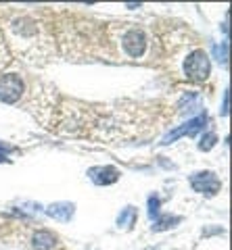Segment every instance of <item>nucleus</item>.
<instances>
[{"instance_id": "15", "label": "nucleus", "mask_w": 232, "mask_h": 250, "mask_svg": "<svg viewBox=\"0 0 232 250\" xmlns=\"http://www.w3.org/2000/svg\"><path fill=\"white\" fill-rule=\"evenodd\" d=\"M4 161H6V159H4V156H0V163H4Z\"/></svg>"}, {"instance_id": "2", "label": "nucleus", "mask_w": 232, "mask_h": 250, "mask_svg": "<svg viewBox=\"0 0 232 250\" xmlns=\"http://www.w3.org/2000/svg\"><path fill=\"white\" fill-rule=\"evenodd\" d=\"M190 188L205 196H215L222 190V179L213 173V171H199V173L190 175Z\"/></svg>"}, {"instance_id": "3", "label": "nucleus", "mask_w": 232, "mask_h": 250, "mask_svg": "<svg viewBox=\"0 0 232 250\" xmlns=\"http://www.w3.org/2000/svg\"><path fill=\"white\" fill-rule=\"evenodd\" d=\"M23 94V80L17 73H6L0 77V103L15 104Z\"/></svg>"}, {"instance_id": "4", "label": "nucleus", "mask_w": 232, "mask_h": 250, "mask_svg": "<svg viewBox=\"0 0 232 250\" xmlns=\"http://www.w3.org/2000/svg\"><path fill=\"white\" fill-rule=\"evenodd\" d=\"M205 123H207V115H199V117H195V119H188L186 123H182L180 127H176V129H172L169 134L161 140V146H169V144H174L176 140H180V138H184V136H195L197 131H201L205 127Z\"/></svg>"}, {"instance_id": "9", "label": "nucleus", "mask_w": 232, "mask_h": 250, "mask_svg": "<svg viewBox=\"0 0 232 250\" xmlns=\"http://www.w3.org/2000/svg\"><path fill=\"white\" fill-rule=\"evenodd\" d=\"M136 219H138V210L134 207L121 208V213L117 217V228L119 229H132V225L136 223Z\"/></svg>"}, {"instance_id": "14", "label": "nucleus", "mask_w": 232, "mask_h": 250, "mask_svg": "<svg viewBox=\"0 0 232 250\" xmlns=\"http://www.w3.org/2000/svg\"><path fill=\"white\" fill-rule=\"evenodd\" d=\"M228 98H230V94H228V90H226V92H224V104H222V115H224V117L228 115V103H230Z\"/></svg>"}, {"instance_id": "8", "label": "nucleus", "mask_w": 232, "mask_h": 250, "mask_svg": "<svg viewBox=\"0 0 232 250\" xmlns=\"http://www.w3.org/2000/svg\"><path fill=\"white\" fill-rule=\"evenodd\" d=\"M32 244H34L36 250H55L57 236L48 229H38L32 236Z\"/></svg>"}, {"instance_id": "5", "label": "nucleus", "mask_w": 232, "mask_h": 250, "mask_svg": "<svg viewBox=\"0 0 232 250\" xmlns=\"http://www.w3.org/2000/svg\"><path fill=\"white\" fill-rule=\"evenodd\" d=\"M121 46H123V50H126L128 57L138 59L144 52V48H146V36H144V31L138 29V27L126 29V31H123V36H121Z\"/></svg>"}, {"instance_id": "10", "label": "nucleus", "mask_w": 232, "mask_h": 250, "mask_svg": "<svg viewBox=\"0 0 232 250\" xmlns=\"http://www.w3.org/2000/svg\"><path fill=\"white\" fill-rule=\"evenodd\" d=\"M182 219L180 217H172V215H165V217H159L153 225V231H165V229H172L180 223Z\"/></svg>"}, {"instance_id": "6", "label": "nucleus", "mask_w": 232, "mask_h": 250, "mask_svg": "<svg viewBox=\"0 0 232 250\" xmlns=\"http://www.w3.org/2000/svg\"><path fill=\"white\" fill-rule=\"evenodd\" d=\"M88 177L96 186H111V184H115L119 179V171L115 167H111V165H107V167H92V169H88Z\"/></svg>"}, {"instance_id": "7", "label": "nucleus", "mask_w": 232, "mask_h": 250, "mask_svg": "<svg viewBox=\"0 0 232 250\" xmlns=\"http://www.w3.org/2000/svg\"><path fill=\"white\" fill-rule=\"evenodd\" d=\"M75 213V205L73 202H55V205H50L48 208H46V215L57 219V221H71V217Z\"/></svg>"}, {"instance_id": "11", "label": "nucleus", "mask_w": 232, "mask_h": 250, "mask_svg": "<svg viewBox=\"0 0 232 250\" xmlns=\"http://www.w3.org/2000/svg\"><path fill=\"white\" fill-rule=\"evenodd\" d=\"M211 50H213V59L218 62H222V65H226V62H228V42L215 44Z\"/></svg>"}, {"instance_id": "1", "label": "nucleus", "mask_w": 232, "mask_h": 250, "mask_svg": "<svg viewBox=\"0 0 232 250\" xmlns=\"http://www.w3.org/2000/svg\"><path fill=\"white\" fill-rule=\"evenodd\" d=\"M184 73H186L190 82H205L211 73V62L207 52L201 48L192 50L186 57V61H184Z\"/></svg>"}, {"instance_id": "12", "label": "nucleus", "mask_w": 232, "mask_h": 250, "mask_svg": "<svg viewBox=\"0 0 232 250\" xmlns=\"http://www.w3.org/2000/svg\"><path fill=\"white\" fill-rule=\"evenodd\" d=\"M218 144V136L213 134V131H209V134H205L203 138H201V142H199V150H211V148Z\"/></svg>"}, {"instance_id": "13", "label": "nucleus", "mask_w": 232, "mask_h": 250, "mask_svg": "<svg viewBox=\"0 0 232 250\" xmlns=\"http://www.w3.org/2000/svg\"><path fill=\"white\" fill-rule=\"evenodd\" d=\"M159 207H161V200L157 196H149V217L151 219L159 215Z\"/></svg>"}]
</instances>
